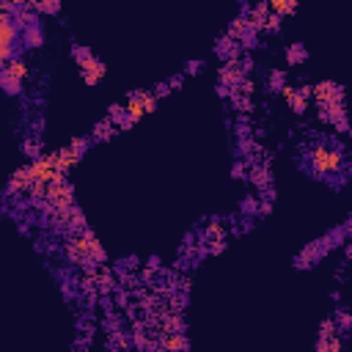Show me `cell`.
I'll list each match as a JSON object with an SVG mask.
<instances>
[{
    "label": "cell",
    "mask_w": 352,
    "mask_h": 352,
    "mask_svg": "<svg viewBox=\"0 0 352 352\" xmlns=\"http://www.w3.org/2000/svg\"><path fill=\"white\" fill-rule=\"evenodd\" d=\"M308 160H311V173L322 179V176H330V173L341 171L344 151L341 149H333L327 140H322V143H316L314 149L308 151Z\"/></svg>",
    "instance_id": "6da1fadb"
},
{
    "label": "cell",
    "mask_w": 352,
    "mask_h": 352,
    "mask_svg": "<svg viewBox=\"0 0 352 352\" xmlns=\"http://www.w3.org/2000/svg\"><path fill=\"white\" fill-rule=\"evenodd\" d=\"M303 61H308V50L303 44H292L289 50H286V63H289V66H300Z\"/></svg>",
    "instance_id": "9a60e30c"
},
{
    "label": "cell",
    "mask_w": 352,
    "mask_h": 352,
    "mask_svg": "<svg viewBox=\"0 0 352 352\" xmlns=\"http://www.w3.org/2000/svg\"><path fill=\"white\" fill-rule=\"evenodd\" d=\"M284 99L289 102V108H292V113H297V116H303L308 110V99L300 94V88H292V85H284Z\"/></svg>",
    "instance_id": "52a82bcc"
},
{
    "label": "cell",
    "mask_w": 352,
    "mask_h": 352,
    "mask_svg": "<svg viewBox=\"0 0 352 352\" xmlns=\"http://www.w3.org/2000/svg\"><path fill=\"white\" fill-rule=\"evenodd\" d=\"M0 80H3V91L9 94V97H17V94L22 91V80H14V77H9V74H0Z\"/></svg>",
    "instance_id": "44dd1931"
},
{
    "label": "cell",
    "mask_w": 352,
    "mask_h": 352,
    "mask_svg": "<svg viewBox=\"0 0 352 352\" xmlns=\"http://www.w3.org/2000/svg\"><path fill=\"white\" fill-rule=\"evenodd\" d=\"M17 31H20V25L14 22V17L3 14V20H0V58H3V63H9L11 58H14Z\"/></svg>",
    "instance_id": "7a4b0ae2"
},
{
    "label": "cell",
    "mask_w": 352,
    "mask_h": 352,
    "mask_svg": "<svg viewBox=\"0 0 352 352\" xmlns=\"http://www.w3.org/2000/svg\"><path fill=\"white\" fill-rule=\"evenodd\" d=\"M113 132H116V124L108 119V121H102V124H97V127H94V135H91V140H108Z\"/></svg>",
    "instance_id": "2e32d148"
},
{
    "label": "cell",
    "mask_w": 352,
    "mask_h": 352,
    "mask_svg": "<svg viewBox=\"0 0 352 352\" xmlns=\"http://www.w3.org/2000/svg\"><path fill=\"white\" fill-rule=\"evenodd\" d=\"M281 20H284V17H278V14H270V20H267V28H264V31H267V33H278V31H281Z\"/></svg>",
    "instance_id": "4316f807"
},
{
    "label": "cell",
    "mask_w": 352,
    "mask_h": 352,
    "mask_svg": "<svg viewBox=\"0 0 352 352\" xmlns=\"http://www.w3.org/2000/svg\"><path fill=\"white\" fill-rule=\"evenodd\" d=\"M336 325H338V333H349L352 330V314H347L344 308H336Z\"/></svg>",
    "instance_id": "ffe728a7"
},
{
    "label": "cell",
    "mask_w": 352,
    "mask_h": 352,
    "mask_svg": "<svg viewBox=\"0 0 352 352\" xmlns=\"http://www.w3.org/2000/svg\"><path fill=\"white\" fill-rule=\"evenodd\" d=\"M347 237H349L347 226H336V228H330V231H327L325 237H322V242H325V248H327V250H333V248H338V245L347 242Z\"/></svg>",
    "instance_id": "8fae6325"
},
{
    "label": "cell",
    "mask_w": 352,
    "mask_h": 352,
    "mask_svg": "<svg viewBox=\"0 0 352 352\" xmlns=\"http://www.w3.org/2000/svg\"><path fill=\"white\" fill-rule=\"evenodd\" d=\"M259 204H261V198H256V196H245L242 198V204H239V212H245V215H259Z\"/></svg>",
    "instance_id": "ac0fdd59"
},
{
    "label": "cell",
    "mask_w": 352,
    "mask_h": 352,
    "mask_svg": "<svg viewBox=\"0 0 352 352\" xmlns=\"http://www.w3.org/2000/svg\"><path fill=\"white\" fill-rule=\"evenodd\" d=\"M146 267L149 270H154V273H160V267H162V261H160V256H151L149 261H146Z\"/></svg>",
    "instance_id": "1f68e13d"
},
{
    "label": "cell",
    "mask_w": 352,
    "mask_h": 352,
    "mask_svg": "<svg viewBox=\"0 0 352 352\" xmlns=\"http://www.w3.org/2000/svg\"><path fill=\"white\" fill-rule=\"evenodd\" d=\"M33 9L42 11V14H58L61 11V0H36Z\"/></svg>",
    "instance_id": "d6986e66"
},
{
    "label": "cell",
    "mask_w": 352,
    "mask_h": 352,
    "mask_svg": "<svg viewBox=\"0 0 352 352\" xmlns=\"http://www.w3.org/2000/svg\"><path fill=\"white\" fill-rule=\"evenodd\" d=\"M72 55H74V61H77V63H80V61H85V58H91V55H94V52H91V50H88V47H85V44H74V47H72Z\"/></svg>",
    "instance_id": "484cf974"
},
{
    "label": "cell",
    "mask_w": 352,
    "mask_h": 352,
    "mask_svg": "<svg viewBox=\"0 0 352 352\" xmlns=\"http://www.w3.org/2000/svg\"><path fill=\"white\" fill-rule=\"evenodd\" d=\"M314 99H316V105H327L333 99H344V88L338 83H333V80H322V83L314 85Z\"/></svg>",
    "instance_id": "5b68a950"
},
{
    "label": "cell",
    "mask_w": 352,
    "mask_h": 352,
    "mask_svg": "<svg viewBox=\"0 0 352 352\" xmlns=\"http://www.w3.org/2000/svg\"><path fill=\"white\" fill-rule=\"evenodd\" d=\"M168 85H171V88H182V74H176V77H171V80H168Z\"/></svg>",
    "instance_id": "836d02e7"
},
{
    "label": "cell",
    "mask_w": 352,
    "mask_h": 352,
    "mask_svg": "<svg viewBox=\"0 0 352 352\" xmlns=\"http://www.w3.org/2000/svg\"><path fill=\"white\" fill-rule=\"evenodd\" d=\"M284 85H286V74L281 72V69L270 72V83H267V88H270V91H284Z\"/></svg>",
    "instance_id": "7402d4cb"
},
{
    "label": "cell",
    "mask_w": 352,
    "mask_h": 352,
    "mask_svg": "<svg viewBox=\"0 0 352 352\" xmlns=\"http://www.w3.org/2000/svg\"><path fill=\"white\" fill-rule=\"evenodd\" d=\"M22 44H28V47H39V44H42V31H39V25H31V28L22 31Z\"/></svg>",
    "instance_id": "e0dca14e"
},
{
    "label": "cell",
    "mask_w": 352,
    "mask_h": 352,
    "mask_svg": "<svg viewBox=\"0 0 352 352\" xmlns=\"http://www.w3.org/2000/svg\"><path fill=\"white\" fill-rule=\"evenodd\" d=\"M237 138H250V124L237 121Z\"/></svg>",
    "instance_id": "f546056e"
},
{
    "label": "cell",
    "mask_w": 352,
    "mask_h": 352,
    "mask_svg": "<svg viewBox=\"0 0 352 352\" xmlns=\"http://www.w3.org/2000/svg\"><path fill=\"white\" fill-rule=\"evenodd\" d=\"M267 3H270V11H273V14L289 17V14L297 11V3H300V0H267Z\"/></svg>",
    "instance_id": "5bb4252c"
},
{
    "label": "cell",
    "mask_w": 352,
    "mask_h": 352,
    "mask_svg": "<svg viewBox=\"0 0 352 352\" xmlns=\"http://www.w3.org/2000/svg\"><path fill=\"white\" fill-rule=\"evenodd\" d=\"M97 289H99V295H113V292L119 289V281H116V275L110 273L108 267H99V275H97Z\"/></svg>",
    "instance_id": "30bf717a"
},
{
    "label": "cell",
    "mask_w": 352,
    "mask_h": 352,
    "mask_svg": "<svg viewBox=\"0 0 352 352\" xmlns=\"http://www.w3.org/2000/svg\"><path fill=\"white\" fill-rule=\"evenodd\" d=\"M330 300H333V303H338V300H341V292L333 289V292H330Z\"/></svg>",
    "instance_id": "e575fe53"
},
{
    "label": "cell",
    "mask_w": 352,
    "mask_h": 352,
    "mask_svg": "<svg viewBox=\"0 0 352 352\" xmlns=\"http://www.w3.org/2000/svg\"><path fill=\"white\" fill-rule=\"evenodd\" d=\"M77 66H80V74H83V83L85 85H97L99 80L105 77V72H108V66H105L99 58H94V55L85 58V61H80Z\"/></svg>",
    "instance_id": "3957f363"
},
{
    "label": "cell",
    "mask_w": 352,
    "mask_h": 352,
    "mask_svg": "<svg viewBox=\"0 0 352 352\" xmlns=\"http://www.w3.org/2000/svg\"><path fill=\"white\" fill-rule=\"evenodd\" d=\"M336 333H338L336 319H325V322H322V327H319V338H330V336H336Z\"/></svg>",
    "instance_id": "603a6c76"
},
{
    "label": "cell",
    "mask_w": 352,
    "mask_h": 352,
    "mask_svg": "<svg viewBox=\"0 0 352 352\" xmlns=\"http://www.w3.org/2000/svg\"><path fill=\"white\" fill-rule=\"evenodd\" d=\"M248 179L253 182V185L259 187V190H264V187H270V185H273V173H270V162H256V165L250 168Z\"/></svg>",
    "instance_id": "9c48e42d"
},
{
    "label": "cell",
    "mask_w": 352,
    "mask_h": 352,
    "mask_svg": "<svg viewBox=\"0 0 352 352\" xmlns=\"http://www.w3.org/2000/svg\"><path fill=\"white\" fill-rule=\"evenodd\" d=\"M270 212H273V201L261 198V204H259V215H270Z\"/></svg>",
    "instance_id": "d6a6232c"
},
{
    "label": "cell",
    "mask_w": 352,
    "mask_h": 352,
    "mask_svg": "<svg viewBox=\"0 0 352 352\" xmlns=\"http://www.w3.org/2000/svg\"><path fill=\"white\" fill-rule=\"evenodd\" d=\"M171 91H173V88L168 85V83H160V85L154 88V97H157V99H160V97H168V94H171Z\"/></svg>",
    "instance_id": "4dcf8cb0"
},
{
    "label": "cell",
    "mask_w": 352,
    "mask_h": 352,
    "mask_svg": "<svg viewBox=\"0 0 352 352\" xmlns=\"http://www.w3.org/2000/svg\"><path fill=\"white\" fill-rule=\"evenodd\" d=\"M201 69H204V61H187V66H185V74L196 77V74H201Z\"/></svg>",
    "instance_id": "83f0119b"
},
{
    "label": "cell",
    "mask_w": 352,
    "mask_h": 352,
    "mask_svg": "<svg viewBox=\"0 0 352 352\" xmlns=\"http://www.w3.org/2000/svg\"><path fill=\"white\" fill-rule=\"evenodd\" d=\"M127 113H130V119H132V124H138L140 119H143L149 110H146V99H143V91H138V94H130L127 97Z\"/></svg>",
    "instance_id": "ba28073f"
},
{
    "label": "cell",
    "mask_w": 352,
    "mask_h": 352,
    "mask_svg": "<svg viewBox=\"0 0 352 352\" xmlns=\"http://www.w3.org/2000/svg\"><path fill=\"white\" fill-rule=\"evenodd\" d=\"M239 69H242V74H248V72H253V58L245 52L242 58H239Z\"/></svg>",
    "instance_id": "f1b7e54d"
},
{
    "label": "cell",
    "mask_w": 352,
    "mask_h": 352,
    "mask_svg": "<svg viewBox=\"0 0 352 352\" xmlns=\"http://www.w3.org/2000/svg\"><path fill=\"white\" fill-rule=\"evenodd\" d=\"M239 50H242L239 42H237V39H231L228 33L223 39H218V44H215V52H218V58H223V61H237Z\"/></svg>",
    "instance_id": "8992f818"
},
{
    "label": "cell",
    "mask_w": 352,
    "mask_h": 352,
    "mask_svg": "<svg viewBox=\"0 0 352 352\" xmlns=\"http://www.w3.org/2000/svg\"><path fill=\"white\" fill-rule=\"evenodd\" d=\"M344 253H347V261H352V242L344 245Z\"/></svg>",
    "instance_id": "d590c367"
},
{
    "label": "cell",
    "mask_w": 352,
    "mask_h": 352,
    "mask_svg": "<svg viewBox=\"0 0 352 352\" xmlns=\"http://www.w3.org/2000/svg\"><path fill=\"white\" fill-rule=\"evenodd\" d=\"M116 306L130 308V292H127V286H119V289H116Z\"/></svg>",
    "instance_id": "d4e9b609"
},
{
    "label": "cell",
    "mask_w": 352,
    "mask_h": 352,
    "mask_svg": "<svg viewBox=\"0 0 352 352\" xmlns=\"http://www.w3.org/2000/svg\"><path fill=\"white\" fill-rule=\"evenodd\" d=\"M325 253H327V248H325V242H322V239H316V242H308V248H303V253L295 259V267H297V270L314 267V264L319 261Z\"/></svg>",
    "instance_id": "277c9868"
},
{
    "label": "cell",
    "mask_w": 352,
    "mask_h": 352,
    "mask_svg": "<svg viewBox=\"0 0 352 352\" xmlns=\"http://www.w3.org/2000/svg\"><path fill=\"white\" fill-rule=\"evenodd\" d=\"M162 349H190V341H187L185 333H162V341L157 344Z\"/></svg>",
    "instance_id": "7c38bea8"
},
{
    "label": "cell",
    "mask_w": 352,
    "mask_h": 352,
    "mask_svg": "<svg viewBox=\"0 0 352 352\" xmlns=\"http://www.w3.org/2000/svg\"><path fill=\"white\" fill-rule=\"evenodd\" d=\"M3 74H9V77H14V80H25L28 77V63L25 61H20V58H11L9 63H3Z\"/></svg>",
    "instance_id": "4fadbf2b"
},
{
    "label": "cell",
    "mask_w": 352,
    "mask_h": 352,
    "mask_svg": "<svg viewBox=\"0 0 352 352\" xmlns=\"http://www.w3.org/2000/svg\"><path fill=\"white\" fill-rule=\"evenodd\" d=\"M344 226H347V231L352 234V215H349V220H347V223H344Z\"/></svg>",
    "instance_id": "8d00e7d4"
},
{
    "label": "cell",
    "mask_w": 352,
    "mask_h": 352,
    "mask_svg": "<svg viewBox=\"0 0 352 352\" xmlns=\"http://www.w3.org/2000/svg\"><path fill=\"white\" fill-rule=\"evenodd\" d=\"M248 173H250V168H248V162H234V165H231V176H234V179H248Z\"/></svg>",
    "instance_id": "cb8c5ba5"
}]
</instances>
